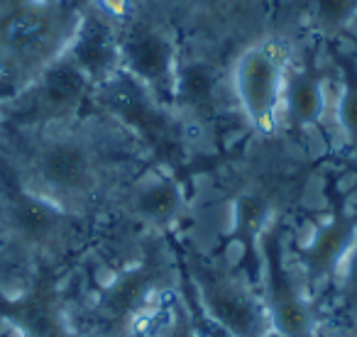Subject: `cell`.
Masks as SVG:
<instances>
[{"mask_svg":"<svg viewBox=\"0 0 357 337\" xmlns=\"http://www.w3.org/2000/svg\"><path fill=\"white\" fill-rule=\"evenodd\" d=\"M259 291L277 335L326 337L321 306L308 296L289 262L287 218H277L259 237Z\"/></svg>","mask_w":357,"mask_h":337,"instance_id":"cell-11","label":"cell"},{"mask_svg":"<svg viewBox=\"0 0 357 337\" xmlns=\"http://www.w3.org/2000/svg\"><path fill=\"white\" fill-rule=\"evenodd\" d=\"M184 286L174 235H147L139 249L123 264L108 269V279L84 306L89 337H132L149 313L159 311L174 291Z\"/></svg>","mask_w":357,"mask_h":337,"instance_id":"cell-2","label":"cell"},{"mask_svg":"<svg viewBox=\"0 0 357 337\" xmlns=\"http://www.w3.org/2000/svg\"><path fill=\"white\" fill-rule=\"evenodd\" d=\"M347 337H357V322H355V325H350V332H347Z\"/></svg>","mask_w":357,"mask_h":337,"instance_id":"cell-23","label":"cell"},{"mask_svg":"<svg viewBox=\"0 0 357 337\" xmlns=\"http://www.w3.org/2000/svg\"><path fill=\"white\" fill-rule=\"evenodd\" d=\"M235 52L228 47H206L181 42L176 69L174 110L184 120L196 142L220 147L235 125L243 123L230 88V61Z\"/></svg>","mask_w":357,"mask_h":337,"instance_id":"cell-7","label":"cell"},{"mask_svg":"<svg viewBox=\"0 0 357 337\" xmlns=\"http://www.w3.org/2000/svg\"><path fill=\"white\" fill-rule=\"evenodd\" d=\"M93 86L69 54H61L22 91L0 100L3 127H42L69 123L91 110Z\"/></svg>","mask_w":357,"mask_h":337,"instance_id":"cell-14","label":"cell"},{"mask_svg":"<svg viewBox=\"0 0 357 337\" xmlns=\"http://www.w3.org/2000/svg\"><path fill=\"white\" fill-rule=\"evenodd\" d=\"M66 54L84 71L93 88L108 84L115 74L123 71L118 25L110 22L91 0H86L79 30H76Z\"/></svg>","mask_w":357,"mask_h":337,"instance_id":"cell-16","label":"cell"},{"mask_svg":"<svg viewBox=\"0 0 357 337\" xmlns=\"http://www.w3.org/2000/svg\"><path fill=\"white\" fill-rule=\"evenodd\" d=\"M162 10L178 40L240 49L269 32L277 0H149Z\"/></svg>","mask_w":357,"mask_h":337,"instance_id":"cell-10","label":"cell"},{"mask_svg":"<svg viewBox=\"0 0 357 337\" xmlns=\"http://www.w3.org/2000/svg\"><path fill=\"white\" fill-rule=\"evenodd\" d=\"M282 3V0H277ZM303 40L352 42L357 27V0H284Z\"/></svg>","mask_w":357,"mask_h":337,"instance_id":"cell-18","label":"cell"},{"mask_svg":"<svg viewBox=\"0 0 357 337\" xmlns=\"http://www.w3.org/2000/svg\"><path fill=\"white\" fill-rule=\"evenodd\" d=\"M164 311H167V315H164L162 325H159L154 337H201L194 320V313H191L189 301L184 296V286L174 291L164 301Z\"/></svg>","mask_w":357,"mask_h":337,"instance_id":"cell-19","label":"cell"},{"mask_svg":"<svg viewBox=\"0 0 357 337\" xmlns=\"http://www.w3.org/2000/svg\"><path fill=\"white\" fill-rule=\"evenodd\" d=\"M86 0H0V100L66 54Z\"/></svg>","mask_w":357,"mask_h":337,"instance_id":"cell-3","label":"cell"},{"mask_svg":"<svg viewBox=\"0 0 357 337\" xmlns=\"http://www.w3.org/2000/svg\"><path fill=\"white\" fill-rule=\"evenodd\" d=\"M96 223L61 210L20 186L0 162V252L13 262L37 269L56 264L89 247Z\"/></svg>","mask_w":357,"mask_h":337,"instance_id":"cell-5","label":"cell"},{"mask_svg":"<svg viewBox=\"0 0 357 337\" xmlns=\"http://www.w3.org/2000/svg\"><path fill=\"white\" fill-rule=\"evenodd\" d=\"M321 49L335 76L333 125L342 139L345 157H357V52L345 42H321Z\"/></svg>","mask_w":357,"mask_h":337,"instance_id":"cell-17","label":"cell"},{"mask_svg":"<svg viewBox=\"0 0 357 337\" xmlns=\"http://www.w3.org/2000/svg\"><path fill=\"white\" fill-rule=\"evenodd\" d=\"M0 162L27 191L98 223L125 181L149 159L128 130L89 110L42 127L0 125Z\"/></svg>","mask_w":357,"mask_h":337,"instance_id":"cell-1","label":"cell"},{"mask_svg":"<svg viewBox=\"0 0 357 337\" xmlns=\"http://www.w3.org/2000/svg\"><path fill=\"white\" fill-rule=\"evenodd\" d=\"M91 110L115 120L120 127L128 130L144 149L149 164L167 168L184 181H191L196 174L215 168L211 164H199L204 162V157H201L204 152H201L191 130L186 127V123L178 118L176 110L154 100L125 71L115 74L108 84L93 88ZM211 159H206V162H211Z\"/></svg>","mask_w":357,"mask_h":337,"instance_id":"cell-4","label":"cell"},{"mask_svg":"<svg viewBox=\"0 0 357 337\" xmlns=\"http://www.w3.org/2000/svg\"><path fill=\"white\" fill-rule=\"evenodd\" d=\"M189 181L147 164L132 179L125 181L98 223L137 235H174L189 218Z\"/></svg>","mask_w":357,"mask_h":337,"instance_id":"cell-13","label":"cell"},{"mask_svg":"<svg viewBox=\"0 0 357 337\" xmlns=\"http://www.w3.org/2000/svg\"><path fill=\"white\" fill-rule=\"evenodd\" d=\"M110 22L115 25H123L125 20L132 17V13L137 10V3L135 0H91Z\"/></svg>","mask_w":357,"mask_h":337,"instance_id":"cell-21","label":"cell"},{"mask_svg":"<svg viewBox=\"0 0 357 337\" xmlns=\"http://www.w3.org/2000/svg\"><path fill=\"white\" fill-rule=\"evenodd\" d=\"M132 337H152V335H147V332H144V327H142V330H137Z\"/></svg>","mask_w":357,"mask_h":337,"instance_id":"cell-24","label":"cell"},{"mask_svg":"<svg viewBox=\"0 0 357 337\" xmlns=\"http://www.w3.org/2000/svg\"><path fill=\"white\" fill-rule=\"evenodd\" d=\"M326 218L316 220L303 240L287 242L289 262L318 306L333 291L337 272L357 242V201L340 189V181L333 174L326 176Z\"/></svg>","mask_w":357,"mask_h":337,"instance_id":"cell-9","label":"cell"},{"mask_svg":"<svg viewBox=\"0 0 357 337\" xmlns=\"http://www.w3.org/2000/svg\"><path fill=\"white\" fill-rule=\"evenodd\" d=\"M184 281L204 315L225 337H269L272 320L257 281L220 254H206L174 240Z\"/></svg>","mask_w":357,"mask_h":337,"instance_id":"cell-6","label":"cell"},{"mask_svg":"<svg viewBox=\"0 0 357 337\" xmlns=\"http://www.w3.org/2000/svg\"><path fill=\"white\" fill-rule=\"evenodd\" d=\"M342 166H345L347 174L357 176V157H342Z\"/></svg>","mask_w":357,"mask_h":337,"instance_id":"cell-22","label":"cell"},{"mask_svg":"<svg viewBox=\"0 0 357 337\" xmlns=\"http://www.w3.org/2000/svg\"><path fill=\"white\" fill-rule=\"evenodd\" d=\"M321 56V42L306 40L303 47H296L284 79L279 132L296 144L333 118V74Z\"/></svg>","mask_w":357,"mask_h":337,"instance_id":"cell-15","label":"cell"},{"mask_svg":"<svg viewBox=\"0 0 357 337\" xmlns=\"http://www.w3.org/2000/svg\"><path fill=\"white\" fill-rule=\"evenodd\" d=\"M296 42L277 30L243 45L230 61V88L245 127L252 137L279 134L282 93Z\"/></svg>","mask_w":357,"mask_h":337,"instance_id":"cell-8","label":"cell"},{"mask_svg":"<svg viewBox=\"0 0 357 337\" xmlns=\"http://www.w3.org/2000/svg\"><path fill=\"white\" fill-rule=\"evenodd\" d=\"M135 3H137V8H139V6H142V3H144V0H135Z\"/></svg>","mask_w":357,"mask_h":337,"instance_id":"cell-25","label":"cell"},{"mask_svg":"<svg viewBox=\"0 0 357 337\" xmlns=\"http://www.w3.org/2000/svg\"><path fill=\"white\" fill-rule=\"evenodd\" d=\"M123 71L154 100L174 108L181 40L154 3L144 0L130 20L118 25Z\"/></svg>","mask_w":357,"mask_h":337,"instance_id":"cell-12","label":"cell"},{"mask_svg":"<svg viewBox=\"0 0 357 337\" xmlns=\"http://www.w3.org/2000/svg\"><path fill=\"white\" fill-rule=\"evenodd\" d=\"M333 298L335 308L350 325L357 322V242L342 262L340 272L333 283Z\"/></svg>","mask_w":357,"mask_h":337,"instance_id":"cell-20","label":"cell"}]
</instances>
